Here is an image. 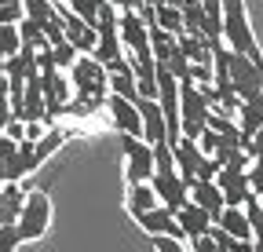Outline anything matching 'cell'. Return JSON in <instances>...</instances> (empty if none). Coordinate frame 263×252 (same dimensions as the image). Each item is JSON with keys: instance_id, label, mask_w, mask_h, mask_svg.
Segmentation results:
<instances>
[{"instance_id": "3", "label": "cell", "mask_w": 263, "mask_h": 252, "mask_svg": "<svg viewBox=\"0 0 263 252\" xmlns=\"http://www.w3.org/2000/svg\"><path fill=\"white\" fill-rule=\"evenodd\" d=\"M209 113H212V106L205 99V91L194 81H179V132L197 139L209 128Z\"/></svg>"}, {"instance_id": "18", "label": "cell", "mask_w": 263, "mask_h": 252, "mask_svg": "<svg viewBox=\"0 0 263 252\" xmlns=\"http://www.w3.org/2000/svg\"><path fill=\"white\" fill-rule=\"evenodd\" d=\"M176 219H179V227H183L186 241H190V238H197V234H205V230H209V223H212L209 208H201L197 201H186V205L176 212Z\"/></svg>"}, {"instance_id": "4", "label": "cell", "mask_w": 263, "mask_h": 252, "mask_svg": "<svg viewBox=\"0 0 263 252\" xmlns=\"http://www.w3.org/2000/svg\"><path fill=\"white\" fill-rule=\"evenodd\" d=\"M51 216H55L51 198H48L44 190H29V194H26V205H22V212H18L22 241H37V238H44L48 227H51Z\"/></svg>"}, {"instance_id": "24", "label": "cell", "mask_w": 263, "mask_h": 252, "mask_svg": "<svg viewBox=\"0 0 263 252\" xmlns=\"http://www.w3.org/2000/svg\"><path fill=\"white\" fill-rule=\"evenodd\" d=\"M22 48V37H18V22H0V73H4V59L15 55Z\"/></svg>"}, {"instance_id": "6", "label": "cell", "mask_w": 263, "mask_h": 252, "mask_svg": "<svg viewBox=\"0 0 263 252\" xmlns=\"http://www.w3.org/2000/svg\"><path fill=\"white\" fill-rule=\"evenodd\" d=\"M121 135V150H124V172H128V183H146L157 168H154V143H146L143 135H128V132H117Z\"/></svg>"}, {"instance_id": "37", "label": "cell", "mask_w": 263, "mask_h": 252, "mask_svg": "<svg viewBox=\"0 0 263 252\" xmlns=\"http://www.w3.org/2000/svg\"><path fill=\"white\" fill-rule=\"evenodd\" d=\"M190 81L194 84H212V62H190Z\"/></svg>"}, {"instance_id": "31", "label": "cell", "mask_w": 263, "mask_h": 252, "mask_svg": "<svg viewBox=\"0 0 263 252\" xmlns=\"http://www.w3.org/2000/svg\"><path fill=\"white\" fill-rule=\"evenodd\" d=\"M183 241H186V238H179V234H150V245H154L157 252H179Z\"/></svg>"}, {"instance_id": "12", "label": "cell", "mask_w": 263, "mask_h": 252, "mask_svg": "<svg viewBox=\"0 0 263 252\" xmlns=\"http://www.w3.org/2000/svg\"><path fill=\"white\" fill-rule=\"evenodd\" d=\"M139 113H143V139L146 143H161V139H168V121H164V110L157 99H146L139 95Z\"/></svg>"}, {"instance_id": "42", "label": "cell", "mask_w": 263, "mask_h": 252, "mask_svg": "<svg viewBox=\"0 0 263 252\" xmlns=\"http://www.w3.org/2000/svg\"><path fill=\"white\" fill-rule=\"evenodd\" d=\"M0 186H4V176H0Z\"/></svg>"}, {"instance_id": "20", "label": "cell", "mask_w": 263, "mask_h": 252, "mask_svg": "<svg viewBox=\"0 0 263 252\" xmlns=\"http://www.w3.org/2000/svg\"><path fill=\"white\" fill-rule=\"evenodd\" d=\"M154 205H161V201H157V194H154L150 179H146V183H132V190H128V198H124L128 216H132V219H139V216H143L146 208H154Z\"/></svg>"}, {"instance_id": "30", "label": "cell", "mask_w": 263, "mask_h": 252, "mask_svg": "<svg viewBox=\"0 0 263 252\" xmlns=\"http://www.w3.org/2000/svg\"><path fill=\"white\" fill-rule=\"evenodd\" d=\"M18 245H22L18 223H0V252H15Z\"/></svg>"}, {"instance_id": "33", "label": "cell", "mask_w": 263, "mask_h": 252, "mask_svg": "<svg viewBox=\"0 0 263 252\" xmlns=\"http://www.w3.org/2000/svg\"><path fill=\"white\" fill-rule=\"evenodd\" d=\"M15 150H18V139H11L8 132H0V176H4V168L11 165Z\"/></svg>"}, {"instance_id": "23", "label": "cell", "mask_w": 263, "mask_h": 252, "mask_svg": "<svg viewBox=\"0 0 263 252\" xmlns=\"http://www.w3.org/2000/svg\"><path fill=\"white\" fill-rule=\"evenodd\" d=\"M150 51H154L157 62H164V59L176 51V33H168V29H161V26L150 22Z\"/></svg>"}, {"instance_id": "38", "label": "cell", "mask_w": 263, "mask_h": 252, "mask_svg": "<svg viewBox=\"0 0 263 252\" xmlns=\"http://www.w3.org/2000/svg\"><path fill=\"white\" fill-rule=\"evenodd\" d=\"M249 153H252V157H263V128L252 135V143H249Z\"/></svg>"}, {"instance_id": "7", "label": "cell", "mask_w": 263, "mask_h": 252, "mask_svg": "<svg viewBox=\"0 0 263 252\" xmlns=\"http://www.w3.org/2000/svg\"><path fill=\"white\" fill-rule=\"evenodd\" d=\"M117 33H121V44L128 55H154L150 51V22L143 18V11L124 8L117 15Z\"/></svg>"}, {"instance_id": "28", "label": "cell", "mask_w": 263, "mask_h": 252, "mask_svg": "<svg viewBox=\"0 0 263 252\" xmlns=\"http://www.w3.org/2000/svg\"><path fill=\"white\" fill-rule=\"evenodd\" d=\"M77 55H81V51H77V48H73L70 41H66V37L51 44V59H55V66H59V70H70Z\"/></svg>"}, {"instance_id": "11", "label": "cell", "mask_w": 263, "mask_h": 252, "mask_svg": "<svg viewBox=\"0 0 263 252\" xmlns=\"http://www.w3.org/2000/svg\"><path fill=\"white\" fill-rule=\"evenodd\" d=\"M216 183H219L227 205H245V201L252 198V186H249V172H245V168H227V165H219Z\"/></svg>"}, {"instance_id": "34", "label": "cell", "mask_w": 263, "mask_h": 252, "mask_svg": "<svg viewBox=\"0 0 263 252\" xmlns=\"http://www.w3.org/2000/svg\"><path fill=\"white\" fill-rule=\"evenodd\" d=\"M99 4H103V0H70V8L84 18V22H91L95 26V15H99Z\"/></svg>"}, {"instance_id": "8", "label": "cell", "mask_w": 263, "mask_h": 252, "mask_svg": "<svg viewBox=\"0 0 263 252\" xmlns=\"http://www.w3.org/2000/svg\"><path fill=\"white\" fill-rule=\"evenodd\" d=\"M150 186H154V194L164 208H172L179 212L186 201H190V183L179 176V172H154L150 176Z\"/></svg>"}, {"instance_id": "39", "label": "cell", "mask_w": 263, "mask_h": 252, "mask_svg": "<svg viewBox=\"0 0 263 252\" xmlns=\"http://www.w3.org/2000/svg\"><path fill=\"white\" fill-rule=\"evenodd\" d=\"M0 223H18V216H15V212H11L4 201H0Z\"/></svg>"}, {"instance_id": "40", "label": "cell", "mask_w": 263, "mask_h": 252, "mask_svg": "<svg viewBox=\"0 0 263 252\" xmlns=\"http://www.w3.org/2000/svg\"><path fill=\"white\" fill-rule=\"evenodd\" d=\"M110 4H117L121 11H124V8H136V11H139V8H143V0H110Z\"/></svg>"}, {"instance_id": "5", "label": "cell", "mask_w": 263, "mask_h": 252, "mask_svg": "<svg viewBox=\"0 0 263 252\" xmlns=\"http://www.w3.org/2000/svg\"><path fill=\"white\" fill-rule=\"evenodd\" d=\"M230 84H234L238 99H252L263 91V59H252L245 51L230 48Z\"/></svg>"}, {"instance_id": "13", "label": "cell", "mask_w": 263, "mask_h": 252, "mask_svg": "<svg viewBox=\"0 0 263 252\" xmlns=\"http://www.w3.org/2000/svg\"><path fill=\"white\" fill-rule=\"evenodd\" d=\"M136 223L146 230V238L150 234H179V238H186L183 234V227H179V219H176V212L172 208H164V205H154V208H146Z\"/></svg>"}, {"instance_id": "17", "label": "cell", "mask_w": 263, "mask_h": 252, "mask_svg": "<svg viewBox=\"0 0 263 252\" xmlns=\"http://www.w3.org/2000/svg\"><path fill=\"white\" fill-rule=\"evenodd\" d=\"M212 223H219V227H227L234 238H241V241H252V223H249V212H245V205H223V212L212 219Z\"/></svg>"}, {"instance_id": "27", "label": "cell", "mask_w": 263, "mask_h": 252, "mask_svg": "<svg viewBox=\"0 0 263 252\" xmlns=\"http://www.w3.org/2000/svg\"><path fill=\"white\" fill-rule=\"evenodd\" d=\"M0 201H4L15 216L22 212V205H26V190L18 186V179H4V186H0Z\"/></svg>"}, {"instance_id": "19", "label": "cell", "mask_w": 263, "mask_h": 252, "mask_svg": "<svg viewBox=\"0 0 263 252\" xmlns=\"http://www.w3.org/2000/svg\"><path fill=\"white\" fill-rule=\"evenodd\" d=\"M37 168H41V161H37V150H33V139H22L15 157H11V165L4 168V179H22L29 172H37Z\"/></svg>"}, {"instance_id": "14", "label": "cell", "mask_w": 263, "mask_h": 252, "mask_svg": "<svg viewBox=\"0 0 263 252\" xmlns=\"http://www.w3.org/2000/svg\"><path fill=\"white\" fill-rule=\"evenodd\" d=\"M238 128H241V139H245V146L252 143V135L263 128V91L259 95H252V99H241L238 103Z\"/></svg>"}, {"instance_id": "22", "label": "cell", "mask_w": 263, "mask_h": 252, "mask_svg": "<svg viewBox=\"0 0 263 252\" xmlns=\"http://www.w3.org/2000/svg\"><path fill=\"white\" fill-rule=\"evenodd\" d=\"M66 135H70V132H66L62 124H48V128H44V135L33 143V150H37V161H41V165L48 161L51 153H59V146L66 143Z\"/></svg>"}, {"instance_id": "41", "label": "cell", "mask_w": 263, "mask_h": 252, "mask_svg": "<svg viewBox=\"0 0 263 252\" xmlns=\"http://www.w3.org/2000/svg\"><path fill=\"white\" fill-rule=\"evenodd\" d=\"M59 4H70V0H59Z\"/></svg>"}, {"instance_id": "29", "label": "cell", "mask_w": 263, "mask_h": 252, "mask_svg": "<svg viewBox=\"0 0 263 252\" xmlns=\"http://www.w3.org/2000/svg\"><path fill=\"white\" fill-rule=\"evenodd\" d=\"M245 212H249V223H252V238H263V198L252 194L245 201Z\"/></svg>"}, {"instance_id": "2", "label": "cell", "mask_w": 263, "mask_h": 252, "mask_svg": "<svg viewBox=\"0 0 263 252\" xmlns=\"http://www.w3.org/2000/svg\"><path fill=\"white\" fill-rule=\"evenodd\" d=\"M223 41H227V48H234V51H245L252 59H263L259 41H256L252 26H249L245 0H223Z\"/></svg>"}, {"instance_id": "35", "label": "cell", "mask_w": 263, "mask_h": 252, "mask_svg": "<svg viewBox=\"0 0 263 252\" xmlns=\"http://www.w3.org/2000/svg\"><path fill=\"white\" fill-rule=\"evenodd\" d=\"M249 172V186H252V194L263 198V157H252V165L245 168Z\"/></svg>"}, {"instance_id": "9", "label": "cell", "mask_w": 263, "mask_h": 252, "mask_svg": "<svg viewBox=\"0 0 263 252\" xmlns=\"http://www.w3.org/2000/svg\"><path fill=\"white\" fill-rule=\"evenodd\" d=\"M106 113L114 121L117 132H128V135H143V113H139V103L136 99H124V95H106Z\"/></svg>"}, {"instance_id": "1", "label": "cell", "mask_w": 263, "mask_h": 252, "mask_svg": "<svg viewBox=\"0 0 263 252\" xmlns=\"http://www.w3.org/2000/svg\"><path fill=\"white\" fill-rule=\"evenodd\" d=\"M70 81L77 99H106L110 95V70L99 62L91 51H81L70 66Z\"/></svg>"}, {"instance_id": "26", "label": "cell", "mask_w": 263, "mask_h": 252, "mask_svg": "<svg viewBox=\"0 0 263 252\" xmlns=\"http://www.w3.org/2000/svg\"><path fill=\"white\" fill-rule=\"evenodd\" d=\"M18 37H22V44H26V48H37V51H41V48H48L44 26H41V22H33V18H26V15L18 18Z\"/></svg>"}, {"instance_id": "10", "label": "cell", "mask_w": 263, "mask_h": 252, "mask_svg": "<svg viewBox=\"0 0 263 252\" xmlns=\"http://www.w3.org/2000/svg\"><path fill=\"white\" fill-rule=\"evenodd\" d=\"M172 150H176V172L186 179V183H194L197 179V168H201V161H205V150H201V143L197 139H190V135H179L176 143H172Z\"/></svg>"}, {"instance_id": "21", "label": "cell", "mask_w": 263, "mask_h": 252, "mask_svg": "<svg viewBox=\"0 0 263 252\" xmlns=\"http://www.w3.org/2000/svg\"><path fill=\"white\" fill-rule=\"evenodd\" d=\"M154 26H161V29H168V33H186V26H183V11H179V4H168V0H157L154 4V18H150Z\"/></svg>"}, {"instance_id": "15", "label": "cell", "mask_w": 263, "mask_h": 252, "mask_svg": "<svg viewBox=\"0 0 263 252\" xmlns=\"http://www.w3.org/2000/svg\"><path fill=\"white\" fill-rule=\"evenodd\" d=\"M190 201H197L201 208H209L212 219H216V216L223 212V205H227V198H223V190H219L216 179H194V183H190Z\"/></svg>"}, {"instance_id": "16", "label": "cell", "mask_w": 263, "mask_h": 252, "mask_svg": "<svg viewBox=\"0 0 263 252\" xmlns=\"http://www.w3.org/2000/svg\"><path fill=\"white\" fill-rule=\"evenodd\" d=\"M91 55L103 62V66H110V62H117V59H124V55H128V51H124V44H121L117 26H103V29H99V41H95Z\"/></svg>"}, {"instance_id": "32", "label": "cell", "mask_w": 263, "mask_h": 252, "mask_svg": "<svg viewBox=\"0 0 263 252\" xmlns=\"http://www.w3.org/2000/svg\"><path fill=\"white\" fill-rule=\"evenodd\" d=\"M164 62H168V70H172V73H176L179 81H190V59H186V55H183L179 48H176V51H172L168 59H164Z\"/></svg>"}, {"instance_id": "36", "label": "cell", "mask_w": 263, "mask_h": 252, "mask_svg": "<svg viewBox=\"0 0 263 252\" xmlns=\"http://www.w3.org/2000/svg\"><path fill=\"white\" fill-rule=\"evenodd\" d=\"M26 15L22 0H0V22H18Z\"/></svg>"}, {"instance_id": "25", "label": "cell", "mask_w": 263, "mask_h": 252, "mask_svg": "<svg viewBox=\"0 0 263 252\" xmlns=\"http://www.w3.org/2000/svg\"><path fill=\"white\" fill-rule=\"evenodd\" d=\"M22 8H26V18L41 22V26L59 18V0H22Z\"/></svg>"}]
</instances>
